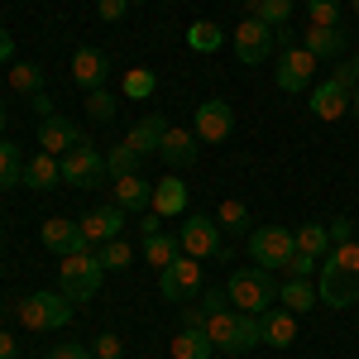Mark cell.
<instances>
[{"label": "cell", "mask_w": 359, "mask_h": 359, "mask_svg": "<svg viewBox=\"0 0 359 359\" xmlns=\"http://www.w3.org/2000/svg\"><path fill=\"white\" fill-rule=\"evenodd\" d=\"M316 297L331 306V311H345V306L359 302V240L331 245L326 264H321V287H316Z\"/></svg>", "instance_id": "6da1fadb"}, {"label": "cell", "mask_w": 359, "mask_h": 359, "mask_svg": "<svg viewBox=\"0 0 359 359\" xmlns=\"http://www.w3.org/2000/svg\"><path fill=\"white\" fill-rule=\"evenodd\" d=\"M101 278H106V269H101L91 245H72L57 264V287H62L67 302H91L101 292Z\"/></svg>", "instance_id": "7a4b0ae2"}, {"label": "cell", "mask_w": 359, "mask_h": 359, "mask_svg": "<svg viewBox=\"0 0 359 359\" xmlns=\"http://www.w3.org/2000/svg\"><path fill=\"white\" fill-rule=\"evenodd\" d=\"M225 292H230V306L235 311H249V316H264L269 306L278 302V278L269 269H235L230 283H225Z\"/></svg>", "instance_id": "3957f363"}, {"label": "cell", "mask_w": 359, "mask_h": 359, "mask_svg": "<svg viewBox=\"0 0 359 359\" xmlns=\"http://www.w3.org/2000/svg\"><path fill=\"white\" fill-rule=\"evenodd\" d=\"M15 316L25 331H62L72 321V302L62 292H29V297H20Z\"/></svg>", "instance_id": "277c9868"}, {"label": "cell", "mask_w": 359, "mask_h": 359, "mask_svg": "<svg viewBox=\"0 0 359 359\" xmlns=\"http://www.w3.org/2000/svg\"><path fill=\"white\" fill-rule=\"evenodd\" d=\"M297 254V235L287 230V225H259L254 235H249V259L259 264V269H283L287 259Z\"/></svg>", "instance_id": "5b68a950"}, {"label": "cell", "mask_w": 359, "mask_h": 359, "mask_svg": "<svg viewBox=\"0 0 359 359\" xmlns=\"http://www.w3.org/2000/svg\"><path fill=\"white\" fill-rule=\"evenodd\" d=\"M57 163H62V182H67V187H96V182L106 177V158L96 154V144H91V139L72 144Z\"/></svg>", "instance_id": "8992f818"}, {"label": "cell", "mask_w": 359, "mask_h": 359, "mask_svg": "<svg viewBox=\"0 0 359 359\" xmlns=\"http://www.w3.org/2000/svg\"><path fill=\"white\" fill-rule=\"evenodd\" d=\"M158 292H163L168 302H192L196 292H201V259L182 254L168 269H158Z\"/></svg>", "instance_id": "52a82bcc"}, {"label": "cell", "mask_w": 359, "mask_h": 359, "mask_svg": "<svg viewBox=\"0 0 359 359\" xmlns=\"http://www.w3.org/2000/svg\"><path fill=\"white\" fill-rule=\"evenodd\" d=\"M230 48H235V57L245 62V67H254V62H264V57L273 53V29L264 25V20H240L235 25V34H230Z\"/></svg>", "instance_id": "ba28073f"}, {"label": "cell", "mask_w": 359, "mask_h": 359, "mask_svg": "<svg viewBox=\"0 0 359 359\" xmlns=\"http://www.w3.org/2000/svg\"><path fill=\"white\" fill-rule=\"evenodd\" d=\"M125 221H130V211L125 206H96V211H86V216H77V235H82V245L101 249L106 240H115L120 230H125Z\"/></svg>", "instance_id": "9c48e42d"}, {"label": "cell", "mask_w": 359, "mask_h": 359, "mask_svg": "<svg viewBox=\"0 0 359 359\" xmlns=\"http://www.w3.org/2000/svg\"><path fill=\"white\" fill-rule=\"evenodd\" d=\"M316 67H321L316 53H306V48H283V57H278V67H273L278 91H306L311 77H316Z\"/></svg>", "instance_id": "30bf717a"}, {"label": "cell", "mask_w": 359, "mask_h": 359, "mask_svg": "<svg viewBox=\"0 0 359 359\" xmlns=\"http://www.w3.org/2000/svg\"><path fill=\"white\" fill-rule=\"evenodd\" d=\"M230 130H235V111H230V101L211 96V101H201V106H196L192 135L201 139V144H221V139H230Z\"/></svg>", "instance_id": "8fae6325"}, {"label": "cell", "mask_w": 359, "mask_h": 359, "mask_svg": "<svg viewBox=\"0 0 359 359\" xmlns=\"http://www.w3.org/2000/svg\"><path fill=\"white\" fill-rule=\"evenodd\" d=\"M177 240H182V254H192V259H211V254H221V225L216 216H187L182 230H177Z\"/></svg>", "instance_id": "7c38bea8"}, {"label": "cell", "mask_w": 359, "mask_h": 359, "mask_svg": "<svg viewBox=\"0 0 359 359\" xmlns=\"http://www.w3.org/2000/svg\"><path fill=\"white\" fill-rule=\"evenodd\" d=\"M82 130L67 120V115H48V120H39V144H43V154H53V158H62L72 144H82Z\"/></svg>", "instance_id": "4fadbf2b"}, {"label": "cell", "mask_w": 359, "mask_h": 359, "mask_svg": "<svg viewBox=\"0 0 359 359\" xmlns=\"http://www.w3.org/2000/svg\"><path fill=\"white\" fill-rule=\"evenodd\" d=\"M311 115L316 120H340V115H350V86H340L335 77H326V82L311 91Z\"/></svg>", "instance_id": "5bb4252c"}, {"label": "cell", "mask_w": 359, "mask_h": 359, "mask_svg": "<svg viewBox=\"0 0 359 359\" xmlns=\"http://www.w3.org/2000/svg\"><path fill=\"white\" fill-rule=\"evenodd\" d=\"M158 154H163L168 168H192L196 154H201V139H196L192 130H172V125H168V130H163V144H158Z\"/></svg>", "instance_id": "9a60e30c"}, {"label": "cell", "mask_w": 359, "mask_h": 359, "mask_svg": "<svg viewBox=\"0 0 359 359\" xmlns=\"http://www.w3.org/2000/svg\"><path fill=\"white\" fill-rule=\"evenodd\" d=\"M106 72H111V57L101 53V48H77L72 53V82L82 86V91H96V86L106 82Z\"/></svg>", "instance_id": "2e32d148"}, {"label": "cell", "mask_w": 359, "mask_h": 359, "mask_svg": "<svg viewBox=\"0 0 359 359\" xmlns=\"http://www.w3.org/2000/svg\"><path fill=\"white\" fill-rule=\"evenodd\" d=\"M154 216H163V221H172V216H182L187 211V182L182 177H163V182H154Z\"/></svg>", "instance_id": "e0dca14e"}, {"label": "cell", "mask_w": 359, "mask_h": 359, "mask_svg": "<svg viewBox=\"0 0 359 359\" xmlns=\"http://www.w3.org/2000/svg\"><path fill=\"white\" fill-rule=\"evenodd\" d=\"M292 340H297V316H292L287 306H278V311L269 306V311H264V345H273V350H287Z\"/></svg>", "instance_id": "ac0fdd59"}, {"label": "cell", "mask_w": 359, "mask_h": 359, "mask_svg": "<svg viewBox=\"0 0 359 359\" xmlns=\"http://www.w3.org/2000/svg\"><path fill=\"white\" fill-rule=\"evenodd\" d=\"M57 182H62V163H57L53 154H34L25 163V187H34V192H53Z\"/></svg>", "instance_id": "d6986e66"}, {"label": "cell", "mask_w": 359, "mask_h": 359, "mask_svg": "<svg viewBox=\"0 0 359 359\" xmlns=\"http://www.w3.org/2000/svg\"><path fill=\"white\" fill-rule=\"evenodd\" d=\"M168 355H172V359H211V355H216V345L206 340V331L182 326V331L168 340Z\"/></svg>", "instance_id": "ffe728a7"}, {"label": "cell", "mask_w": 359, "mask_h": 359, "mask_svg": "<svg viewBox=\"0 0 359 359\" xmlns=\"http://www.w3.org/2000/svg\"><path fill=\"white\" fill-rule=\"evenodd\" d=\"M111 182H115V206H125V211H144L154 201V187L139 172H125V177H111Z\"/></svg>", "instance_id": "44dd1931"}, {"label": "cell", "mask_w": 359, "mask_h": 359, "mask_svg": "<svg viewBox=\"0 0 359 359\" xmlns=\"http://www.w3.org/2000/svg\"><path fill=\"white\" fill-rule=\"evenodd\" d=\"M278 302L287 306L292 316H302V311H311V306L321 302V297H316L311 278H287V283H278Z\"/></svg>", "instance_id": "7402d4cb"}, {"label": "cell", "mask_w": 359, "mask_h": 359, "mask_svg": "<svg viewBox=\"0 0 359 359\" xmlns=\"http://www.w3.org/2000/svg\"><path fill=\"white\" fill-rule=\"evenodd\" d=\"M163 130H168L163 115H144L135 130L125 135V144H130L135 154H144V158H149V154H158V144H163Z\"/></svg>", "instance_id": "603a6c76"}, {"label": "cell", "mask_w": 359, "mask_h": 359, "mask_svg": "<svg viewBox=\"0 0 359 359\" xmlns=\"http://www.w3.org/2000/svg\"><path fill=\"white\" fill-rule=\"evenodd\" d=\"M39 240H43L48 249H57V254H67L72 245H82L77 221H67V216H48V221H43V230H39Z\"/></svg>", "instance_id": "cb8c5ba5"}, {"label": "cell", "mask_w": 359, "mask_h": 359, "mask_svg": "<svg viewBox=\"0 0 359 359\" xmlns=\"http://www.w3.org/2000/svg\"><path fill=\"white\" fill-rule=\"evenodd\" d=\"M144 259H149L154 269H168L172 259H182V240H177V235H168V230H158V235H149V240H144Z\"/></svg>", "instance_id": "d4e9b609"}, {"label": "cell", "mask_w": 359, "mask_h": 359, "mask_svg": "<svg viewBox=\"0 0 359 359\" xmlns=\"http://www.w3.org/2000/svg\"><path fill=\"white\" fill-rule=\"evenodd\" d=\"M245 15L249 20H264L269 29H283L287 15H292V0H245Z\"/></svg>", "instance_id": "484cf974"}, {"label": "cell", "mask_w": 359, "mask_h": 359, "mask_svg": "<svg viewBox=\"0 0 359 359\" xmlns=\"http://www.w3.org/2000/svg\"><path fill=\"white\" fill-rule=\"evenodd\" d=\"M292 235H297V249H302V254H311V259H326V254H331V235H326V225H321V221L297 225Z\"/></svg>", "instance_id": "4316f807"}, {"label": "cell", "mask_w": 359, "mask_h": 359, "mask_svg": "<svg viewBox=\"0 0 359 359\" xmlns=\"http://www.w3.org/2000/svg\"><path fill=\"white\" fill-rule=\"evenodd\" d=\"M15 182H25V158H20V149L10 139L0 135V192H10Z\"/></svg>", "instance_id": "83f0119b"}, {"label": "cell", "mask_w": 359, "mask_h": 359, "mask_svg": "<svg viewBox=\"0 0 359 359\" xmlns=\"http://www.w3.org/2000/svg\"><path fill=\"white\" fill-rule=\"evenodd\" d=\"M221 43H225V29L211 25V20H196V25L187 29V48H192V53H216Z\"/></svg>", "instance_id": "f1b7e54d"}, {"label": "cell", "mask_w": 359, "mask_h": 359, "mask_svg": "<svg viewBox=\"0 0 359 359\" xmlns=\"http://www.w3.org/2000/svg\"><path fill=\"white\" fill-rule=\"evenodd\" d=\"M216 225L230 230V235H245L249 230V206L240 201V196H225L221 206H216Z\"/></svg>", "instance_id": "f546056e"}, {"label": "cell", "mask_w": 359, "mask_h": 359, "mask_svg": "<svg viewBox=\"0 0 359 359\" xmlns=\"http://www.w3.org/2000/svg\"><path fill=\"white\" fill-rule=\"evenodd\" d=\"M306 53H316V57H335L340 53V48H345V34H340V29H306V43H302Z\"/></svg>", "instance_id": "4dcf8cb0"}, {"label": "cell", "mask_w": 359, "mask_h": 359, "mask_svg": "<svg viewBox=\"0 0 359 359\" xmlns=\"http://www.w3.org/2000/svg\"><path fill=\"white\" fill-rule=\"evenodd\" d=\"M154 86H158V77H154L149 67H125V77H120V91H125L130 101H149Z\"/></svg>", "instance_id": "1f68e13d"}, {"label": "cell", "mask_w": 359, "mask_h": 359, "mask_svg": "<svg viewBox=\"0 0 359 359\" xmlns=\"http://www.w3.org/2000/svg\"><path fill=\"white\" fill-rule=\"evenodd\" d=\"M96 259H101V269L111 273V269H130V259H135V249H130V240H106V245L96 249Z\"/></svg>", "instance_id": "d6a6232c"}, {"label": "cell", "mask_w": 359, "mask_h": 359, "mask_svg": "<svg viewBox=\"0 0 359 359\" xmlns=\"http://www.w3.org/2000/svg\"><path fill=\"white\" fill-rule=\"evenodd\" d=\"M10 86L25 91V96L43 91V67H39V62H15V67H10Z\"/></svg>", "instance_id": "836d02e7"}, {"label": "cell", "mask_w": 359, "mask_h": 359, "mask_svg": "<svg viewBox=\"0 0 359 359\" xmlns=\"http://www.w3.org/2000/svg\"><path fill=\"white\" fill-rule=\"evenodd\" d=\"M139 163H144V154H135V149L120 139L111 149V158H106V172H111V177H125V172H139Z\"/></svg>", "instance_id": "e575fe53"}, {"label": "cell", "mask_w": 359, "mask_h": 359, "mask_svg": "<svg viewBox=\"0 0 359 359\" xmlns=\"http://www.w3.org/2000/svg\"><path fill=\"white\" fill-rule=\"evenodd\" d=\"M306 15H311L316 29H335V20H340V0H306Z\"/></svg>", "instance_id": "d590c367"}, {"label": "cell", "mask_w": 359, "mask_h": 359, "mask_svg": "<svg viewBox=\"0 0 359 359\" xmlns=\"http://www.w3.org/2000/svg\"><path fill=\"white\" fill-rule=\"evenodd\" d=\"M86 111H91V120H115V96L111 91H86Z\"/></svg>", "instance_id": "8d00e7d4"}, {"label": "cell", "mask_w": 359, "mask_h": 359, "mask_svg": "<svg viewBox=\"0 0 359 359\" xmlns=\"http://www.w3.org/2000/svg\"><path fill=\"white\" fill-rule=\"evenodd\" d=\"M91 359H125L120 335H115V331H101V335H96V345H91Z\"/></svg>", "instance_id": "74e56055"}, {"label": "cell", "mask_w": 359, "mask_h": 359, "mask_svg": "<svg viewBox=\"0 0 359 359\" xmlns=\"http://www.w3.org/2000/svg\"><path fill=\"white\" fill-rule=\"evenodd\" d=\"M316 264H321V259H311V254H302V249H297V254L283 264V273H287V278H311V273H316Z\"/></svg>", "instance_id": "f35d334b"}, {"label": "cell", "mask_w": 359, "mask_h": 359, "mask_svg": "<svg viewBox=\"0 0 359 359\" xmlns=\"http://www.w3.org/2000/svg\"><path fill=\"white\" fill-rule=\"evenodd\" d=\"M326 235H331V245H350L355 240V221L335 216V221H326Z\"/></svg>", "instance_id": "ab89813d"}, {"label": "cell", "mask_w": 359, "mask_h": 359, "mask_svg": "<svg viewBox=\"0 0 359 359\" xmlns=\"http://www.w3.org/2000/svg\"><path fill=\"white\" fill-rule=\"evenodd\" d=\"M96 10H101V20H106V25H120V20H125V10H130V0H101Z\"/></svg>", "instance_id": "60d3db41"}, {"label": "cell", "mask_w": 359, "mask_h": 359, "mask_svg": "<svg viewBox=\"0 0 359 359\" xmlns=\"http://www.w3.org/2000/svg\"><path fill=\"white\" fill-rule=\"evenodd\" d=\"M48 359H91V350H86V345H77V340H67V345H53V350H48Z\"/></svg>", "instance_id": "b9f144b4"}, {"label": "cell", "mask_w": 359, "mask_h": 359, "mask_svg": "<svg viewBox=\"0 0 359 359\" xmlns=\"http://www.w3.org/2000/svg\"><path fill=\"white\" fill-rule=\"evenodd\" d=\"M29 101H34V115H39V120H48V115H57V111H53V96H48V91H34Z\"/></svg>", "instance_id": "7bdbcfd3"}, {"label": "cell", "mask_w": 359, "mask_h": 359, "mask_svg": "<svg viewBox=\"0 0 359 359\" xmlns=\"http://www.w3.org/2000/svg\"><path fill=\"white\" fill-rule=\"evenodd\" d=\"M0 359H20V345H15L10 331H0Z\"/></svg>", "instance_id": "ee69618b"}, {"label": "cell", "mask_w": 359, "mask_h": 359, "mask_svg": "<svg viewBox=\"0 0 359 359\" xmlns=\"http://www.w3.org/2000/svg\"><path fill=\"white\" fill-rule=\"evenodd\" d=\"M10 57H15V39H10V34H5V29H0V67H5V62H10Z\"/></svg>", "instance_id": "f6af8a7d"}, {"label": "cell", "mask_w": 359, "mask_h": 359, "mask_svg": "<svg viewBox=\"0 0 359 359\" xmlns=\"http://www.w3.org/2000/svg\"><path fill=\"white\" fill-rule=\"evenodd\" d=\"M163 216H144V221H139V230H144V240H149V235H158V230H163Z\"/></svg>", "instance_id": "bcb514c9"}, {"label": "cell", "mask_w": 359, "mask_h": 359, "mask_svg": "<svg viewBox=\"0 0 359 359\" xmlns=\"http://www.w3.org/2000/svg\"><path fill=\"white\" fill-rule=\"evenodd\" d=\"M350 115H359V86H355V96H350Z\"/></svg>", "instance_id": "7dc6e473"}, {"label": "cell", "mask_w": 359, "mask_h": 359, "mask_svg": "<svg viewBox=\"0 0 359 359\" xmlns=\"http://www.w3.org/2000/svg\"><path fill=\"white\" fill-rule=\"evenodd\" d=\"M0 135H5V106H0Z\"/></svg>", "instance_id": "c3c4849f"}, {"label": "cell", "mask_w": 359, "mask_h": 359, "mask_svg": "<svg viewBox=\"0 0 359 359\" xmlns=\"http://www.w3.org/2000/svg\"><path fill=\"white\" fill-rule=\"evenodd\" d=\"M350 67H355V77H359V57H350Z\"/></svg>", "instance_id": "681fc988"}, {"label": "cell", "mask_w": 359, "mask_h": 359, "mask_svg": "<svg viewBox=\"0 0 359 359\" xmlns=\"http://www.w3.org/2000/svg\"><path fill=\"white\" fill-rule=\"evenodd\" d=\"M350 10H355V15H359V0H350Z\"/></svg>", "instance_id": "f907efd6"}, {"label": "cell", "mask_w": 359, "mask_h": 359, "mask_svg": "<svg viewBox=\"0 0 359 359\" xmlns=\"http://www.w3.org/2000/svg\"><path fill=\"white\" fill-rule=\"evenodd\" d=\"M130 5H149V0H130Z\"/></svg>", "instance_id": "816d5d0a"}]
</instances>
